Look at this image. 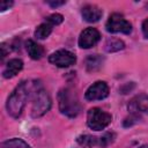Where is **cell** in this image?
Listing matches in <instances>:
<instances>
[{"mask_svg": "<svg viewBox=\"0 0 148 148\" xmlns=\"http://www.w3.org/2000/svg\"><path fill=\"white\" fill-rule=\"evenodd\" d=\"M86 99L99 101L109 96V87L104 81H96L86 91Z\"/></svg>", "mask_w": 148, "mask_h": 148, "instance_id": "obj_7", "label": "cell"}, {"mask_svg": "<svg viewBox=\"0 0 148 148\" xmlns=\"http://www.w3.org/2000/svg\"><path fill=\"white\" fill-rule=\"evenodd\" d=\"M124 47H125L124 42L118 38H109L104 44V49L106 52H117L123 50Z\"/></svg>", "mask_w": 148, "mask_h": 148, "instance_id": "obj_13", "label": "cell"}, {"mask_svg": "<svg viewBox=\"0 0 148 148\" xmlns=\"http://www.w3.org/2000/svg\"><path fill=\"white\" fill-rule=\"evenodd\" d=\"M51 108V98L43 88H36L34 91V102L31 108V117L38 118L45 114Z\"/></svg>", "mask_w": 148, "mask_h": 148, "instance_id": "obj_3", "label": "cell"}, {"mask_svg": "<svg viewBox=\"0 0 148 148\" xmlns=\"http://www.w3.org/2000/svg\"><path fill=\"white\" fill-rule=\"evenodd\" d=\"M81 14H82V17L84 21H87L89 23H94V22L99 21V18L103 15V12L96 5H86V6H83Z\"/></svg>", "mask_w": 148, "mask_h": 148, "instance_id": "obj_9", "label": "cell"}, {"mask_svg": "<svg viewBox=\"0 0 148 148\" xmlns=\"http://www.w3.org/2000/svg\"><path fill=\"white\" fill-rule=\"evenodd\" d=\"M76 141L82 147H92L99 143V139H97L94 135H89V134H83V135L77 136Z\"/></svg>", "mask_w": 148, "mask_h": 148, "instance_id": "obj_16", "label": "cell"}, {"mask_svg": "<svg viewBox=\"0 0 148 148\" xmlns=\"http://www.w3.org/2000/svg\"><path fill=\"white\" fill-rule=\"evenodd\" d=\"M140 148H147V146H142V147H140Z\"/></svg>", "mask_w": 148, "mask_h": 148, "instance_id": "obj_24", "label": "cell"}, {"mask_svg": "<svg viewBox=\"0 0 148 148\" xmlns=\"http://www.w3.org/2000/svg\"><path fill=\"white\" fill-rule=\"evenodd\" d=\"M128 110L132 113H135V112H146V113H148V96L141 95V96L134 97L128 103Z\"/></svg>", "mask_w": 148, "mask_h": 148, "instance_id": "obj_10", "label": "cell"}, {"mask_svg": "<svg viewBox=\"0 0 148 148\" xmlns=\"http://www.w3.org/2000/svg\"><path fill=\"white\" fill-rule=\"evenodd\" d=\"M25 49L28 51V54L30 56L31 59L38 60L44 56V49L42 45H39L38 43H36L32 39H28L25 42Z\"/></svg>", "mask_w": 148, "mask_h": 148, "instance_id": "obj_12", "label": "cell"}, {"mask_svg": "<svg viewBox=\"0 0 148 148\" xmlns=\"http://www.w3.org/2000/svg\"><path fill=\"white\" fill-rule=\"evenodd\" d=\"M62 21H64L62 15H61V14H57V13H56V14H52V15H50V16L46 17V22L50 23L51 25H58V24H60Z\"/></svg>", "mask_w": 148, "mask_h": 148, "instance_id": "obj_19", "label": "cell"}, {"mask_svg": "<svg viewBox=\"0 0 148 148\" xmlns=\"http://www.w3.org/2000/svg\"><path fill=\"white\" fill-rule=\"evenodd\" d=\"M49 61L56 65L57 67L65 68L74 65L76 61V57L74 53H72L68 50H58L49 57Z\"/></svg>", "mask_w": 148, "mask_h": 148, "instance_id": "obj_6", "label": "cell"}, {"mask_svg": "<svg viewBox=\"0 0 148 148\" xmlns=\"http://www.w3.org/2000/svg\"><path fill=\"white\" fill-rule=\"evenodd\" d=\"M106 31L111 34H130L132 31V24L124 18V16L119 13H113L110 15L106 24H105Z\"/></svg>", "mask_w": 148, "mask_h": 148, "instance_id": "obj_5", "label": "cell"}, {"mask_svg": "<svg viewBox=\"0 0 148 148\" xmlns=\"http://www.w3.org/2000/svg\"><path fill=\"white\" fill-rule=\"evenodd\" d=\"M59 110L62 114L74 118L80 112V103L75 91L71 88H62L58 94Z\"/></svg>", "mask_w": 148, "mask_h": 148, "instance_id": "obj_2", "label": "cell"}, {"mask_svg": "<svg viewBox=\"0 0 148 148\" xmlns=\"http://www.w3.org/2000/svg\"><path fill=\"white\" fill-rule=\"evenodd\" d=\"M36 88V83H32L31 81H22L14 89L6 104L7 111L13 118H18L21 116L29 96L35 91Z\"/></svg>", "mask_w": 148, "mask_h": 148, "instance_id": "obj_1", "label": "cell"}, {"mask_svg": "<svg viewBox=\"0 0 148 148\" xmlns=\"http://www.w3.org/2000/svg\"><path fill=\"white\" fill-rule=\"evenodd\" d=\"M101 39V35L97 29L95 28H87L84 29L79 37V46L81 49H90L98 43Z\"/></svg>", "mask_w": 148, "mask_h": 148, "instance_id": "obj_8", "label": "cell"}, {"mask_svg": "<svg viewBox=\"0 0 148 148\" xmlns=\"http://www.w3.org/2000/svg\"><path fill=\"white\" fill-rule=\"evenodd\" d=\"M102 62H103V58L99 57L98 54H91V56H89V57L86 59L87 69L90 71V72L98 69V68L102 66Z\"/></svg>", "mask_w": 148, "mask_h": 148, "instance_id": "obj_15", "label": "cell"}, {"mask_svg": "<svg viewBox=\"0 0 148 148\" xmlns=\"http://www.w3.org/2000/svg\"><path fill=\"white\" fill-rule=\"evenodd\" d=\"M138 120H139V117H138L135 113H132L131 117H127V118L125 119V121H124V126H125V127L131 126V125H133L134 123H136Z\"/></svg>", "mask_w": 148, "mask_h": 148, "instance_id": "obj_20", "label": "cell"}, {"mask_svg": "<svg viewBox=\"0 0 148 148\" xmlns=\"http://www.w3.org/2000/svg\"><path fill=\"white\" fill-rule=\"evenodd\" d=\"M1 148H30V146L22 139H9L1 143Z\"/></svg>", "mask_w": 148, "mask_h": 148, "instance_id": "obj_17", "label": "cell"}, {"mask_svg": "<svg viewBox=\"0 0 148 148\" xmlns=\"http://www.w3.org/2000/svg\"><path fill=\"white\" fill-rule=\"evenodd\" d=\"M22 68H23V62H22L21 59H17V58L10 59V60L7 62V65H6L5 69H3L2 75H3L5 79H12V77H14L16 74H18V72H20Z\"/></svg>", "mask_w": 148, "mask_h": 148, "instance_id": "obj_11", "label": "cell"}, {"mask_svg": "<svg viewBox=\"0 0 148 148\" xmlns=\"http://www.w3.org/2000/svg\"><path fill=\"white\" fill-rule=\"evenodd\" d=\"M12 5H13V1H1V3H0V9H1V12L8 9Z\"/></svg>", "mask_w": 148, "mask_h": 148, "instance_id": "obj_22", "label": "cell"}, {"mask_svg": "<svg viewBox=\"0 0 148 148\" xmlns=\"http://www.w3.org/2000/svg\"><path fill=\"white\" fill-rule=\"evenodd\" d=\"M47 3L51 7H59V6L65 5V1H47Z\"/></svg>", "mask_w": 148, "mask_h": 148, "instance_id": "obj_23", "label": "cell"}, {"mask_svg": "<svg viewBox=\"0 0 148 148\" xmlns=\"http://www.w3.org/2000/svg\"><path fill=\"white\" fill-rule=\"evenodd\" d=\"M114 139H116V134L112 133V132H108V133H105L104 135H102L99 138V143L98 145L101 147H106L110 143H112L114 141Z\"/></svg>", "mask_w": 148, "mask_h": 148, "instance_id": "obj_18", "label": "cell"}, {"mask_svg": "<svg viewBox=\"0 0 148 148\" xmlns=\"http://www.w3.org/2000/svg\"><path fill=\"white\" fill-rule=\"evenodd\" d=\"M52 27L53 25H51L47 22H44V23L39 24L37 27V29H36V31H35V37L37 39H45V38H47L50 36V34L52 32Z\"/></svg>", "mask_w": 148, "mask_h": 148, "instance_id": "obj_14", "label": "cell"}, {"mask_svg": "<svg viewBox=\"0 0 148 148\" xmlns=\"http://www.w3.org/2000/svg\"><path fill=\"white\" fill-rule=\"evenodd\" d=\"M112 120L110 113L103 111L99 108H92L88 111L87 114V124L94 131H101L105 128Z\"/></svg>", "mask_w": 148, "mask_h": 148, "instance_id": "obj_4", "label": "cell"}, {"mask_svg": "<svg viewBox=\"0 0 148 148\" xmlns=\"http://www.w3.org/2000/svg\"><path fill=\"white\" fill-rule=\"evenodd\" d=\"M142 34L146 38H148V18L142 22Z\"/></svg>", "mask_w": 148, "mask_h": 148, "instance_id": "obj_21", "label": "cell"}]
</instances>
